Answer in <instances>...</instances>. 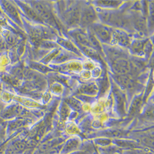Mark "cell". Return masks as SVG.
Returning <instances> with one entry per match:
<instances>
[{"mask_svg":"<svg viewBox=\"0 0 154 154\" xmlns=\"http://www.w3.org/2000/svg\"><path fill=\"white\" fill-rule=\"evenodd\" d=\"M92 30L94 35L102 42L110 43L112 38V33L108 27L102 24L96 23L93 26Z\"/></svg>","mask_w":154,"mask_h":154,"instance_id":"6da1fadb","label":"cell"},{"mask_svg":"<svg viewBox=\"0 0 154 154\" xmlns=\"http://www.w3.org/2000/svg\"><path fill=\"white\" fill-rule=\"evenodd\" d=\"M33 9L42 20H43L51 23L54 22L52 14L46 5L41 2H34L33 4Z\"/></svg>","mask_w":154,"mask_h":154,"instance_id":"7a4b0ae2","label":"cell"},{"mask_svg":"<svg viewBox=\"0 0 154 154\" xmlns=\"http://www.w3.org/2000/svg\"><path fill=\"white\" fill-rule=\"evenodd\" d=\"M113 72L116 75H126L130 70V63L128 60L123 59L115 60L112 64Z\"/></svg>","mask_w":154,"mask_h":154,"instance_id":"3957f363","label":"cell"},{"mask_svg":"<svg viewBox=\"0 0 154 154\" xmlns=\"http://www.w3.org/2000/svg\"><path fill=\"white\" fill-rule=\"evenodd\" d=\"M96 19V13L94 9L89 6L86 8L82 12L80 23L83 26H87L92 24Z\"/></svg>","mask_w":154,"mask_h":154,"instance_id":"277c9868","label":"cell"},{"mask_svg":"<svg viewBox=\"0 0 154 154\" xmlns=\"http://www.w3.org/2000/svg\"><path fill=\"white\" fill-rule=\"evenodd\" d=\"M82 11L78 7L72 8L67 14V23L69 26L73 27L80 23Z\"/></svg>","mask_w":154,"mask_h":154,"instance_id":"5b68a950","label":"cell"},{"mask_svg":"<svg viewBox=\"0 0 154 154\" xmlns=\"http://www.w3.org/2000/svg\"><path fill=\"white\" fill-rule=\"evenodd\" d=\"M115 41L118 44L125 47L130 46V38L123 31L120 30H115L112 33V36Z\"/></svg>","mask_w":154,"mask_h":154,"instance_id":"8992f818","label":"cell"},{"mask_svg":"<svg viewBox=\"0 0 154 154\" xmlns=\"http://www.w3.org/2000/svg\"><path fill=\"white\" fill-rule=\"evenodd\" d=\"M115 80H116L117 82L122 86L128 89L133 88L136 84V82L133 79V77L127 74L122 75H115Z\"/></svg>","mask_w":154,"mask_h":154,"instance_id":"52a82bcc","label":"cell"},{"mask_svg":"<svg viewBox=\"0 0 154 154\" xmlns=\"http://www.w3.org/2000/svg\"><path fill=\"white\" fill-rule=\"evenodd\" d=\"M72 36L74 39L82 46H89V43L88 40V35L85 33L84 32L79 30L73 31L71 33ZM90 47V46H89Z\"/></svg>","mask_w":154,"mask_h":154,"instance_id":"ba28073f","label":"cell"},{"mask_svg":"<svg viewBox=\"0 0 154 154\" xmlns=\"http://www.w3.org/2000/svg\"><path fill=\"white\" fill-rule=\"evenodd\" d=\"M80 91L86 94H94L97 92V87L94 84L87 83L83 85L80 88Z\"/></svg>","mask_w":154,"mask_h":154,"instance_id":"9c48e42d","label":"cell"},{"mask_svg":"<svg viewBox=\"0 0 154 154\" xmlns=\"http://www.w3.org/2000/svg\"><path fill=\"white\" fill-rule=\"evenodd\" d=\"M88 40L89 43V46L94 49L97 51H100L102 50V48L99 40L97 39L96 36L93 33V32L89 33L88 34Z\"/></svg>","mask_w":154,"mask_h":154,"instance_id":"30bf717a","label":"cell"},{"mask_svg":"<svg viewBox=\"0 0 154 154\" xmlns=\"http://www.w3.org/2000/svg\"><path fill=\"white\" fill-rule=\"evenodd\" d=\"M81 49L83 51V52L87 56L91 57L94 59H100L99 53L97 51L95 50L94 49L89 47V46H82L81 45Z\"/></svg>","mask_w":154,"mask_h":154,"instance_id":"8fae6325","label":"cell"},{"mask_svg":"<svg viewBox=\"0 0 154 154\" xmlns=\"http://www.w3.org/2000/svg\"><path fill=\"white\" fill-rule=\"evenodd\" d=\"M134 27L139 31L145 32L146 30V23L145 19L141 16H136L134 19Z\"/></svg>","mask_w":154,"mask_h":154,"instance_id":"7c38bea8","label":"cell"},{"mask_svg":"<svg viewBox=\"0 0 154 154\" xmlns=\"http://www.w3.org/2000/svg\"><path fill=\"white\" fill-rule=\"evenodd\" d=\"M146 49V42L143 40H137L132 45V49L136 53H141Z\"/></svg>","mask_w":154,"mask_h":154,"instance_id":"4fadbf2b","label":"cell"},{"mask_svg":"<svg viewBox=\"0 0 154 154\" xmlns=\"http://www.w3.org/2000/svg\"><path fill=\"white\" fill-rule=\"evenodd\" d=\"M4 3H5L4 6L6 8V10L8 12V13L12 17H14V19H16L17 20H19V15H18V12L17 11V9H16V8L12 4H11L9 2H5Z\"/></svg>","mask_w":154,"mask_h":154,"instance_id":"5bb4252c","label":"cell"},{"mask_svg":"<svg viewBox=\"0 0 154 154\" xmlns=\"http://www.w3.org/2000/svg\"><path fill=\"white\" fill-rule=\"evenodd\" d=\"M98 5L104 8H116L120 5L121 2L118 1H101L97 2Z\"/></svg>","mask_w":154,"mask_h":154,"instance_id":"9a60e30c","label":"cell"},{"mask_svg":"<svg viewBox=\"0 0 154 154\" xmlns=\"http://www.w3.org/2000/svg\"><path fill=\"white\" fill-rule=\"evenodd\" d=\"M24 11L25 12V13L27 14V15L32 19L38 20V21L42 20V19L39 17V16L37 15V14L35 12V11L33 9H32L31 8H30L29 6H25Z\"/></svg>","mask_w":154,"mask_h":154,"instance_id":"2e32d148","label":"cell"},{"mask_svg":"<svg viewBox=\"0 0 154 154\" xmlns=\"http://www.w3.org/2000/svg\"><path fill=\"white\" fill-rule=\"evenodd\" d=\"M141 102H142V100H141V99L140 97H137L136 99H134L131 107V113H136L139 109V108L140 107Z\"/></svg>","mask_w":154,"mask_h":154,"instance_id":"e0dca14e","label":"cell"},{"mask_svg":"<svg viewBox=\"0 0 154 154\" xmlns=\"http://www.w3.org/2000/svg\"><path fill=\"white\" fill-rule=\"evenodd\" d=\"M67 102H68V104H69L75 109L79 110L80 109L81 106L80 104V102L79 101H77L76 100L73 98H70L67 100Z\"/></svg>","mask_w":154,"mask_h":154,"instance_id":"ac0fdd59","label":"cell"}]
</instances>
